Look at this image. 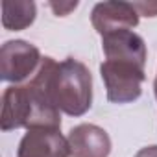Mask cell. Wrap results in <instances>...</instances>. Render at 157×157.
<instances>
[{
    "label": "cell",
    "instance_id": "obj_1",
    "mask_svg": "<svg viewBox=\"0 0 157 157\" xmlns=\"http://www.w3.org/2000/svg\"><path fill=\"white\" fill-rule=\"evenodd\" d=\"M102 50L105 59L100 65V74L107 100L113 104L135 102L140 96L146 80L144 39L131 30L113 32L102 35Z\"/></svg>",
    "mask_w": 157,
    "mask_h": 157
},
{
    "label": "cell",
    "instance_id": "obj_2",
    "mask_svg": "<svg viewBox=\"0 0 157 157\" xmlns=\"http://www.w3.org/2000/svg\"><path fill=\"white\" fill-rule=\"evenodd\" d=\"M0 124H2V131H11L19 128H61L59 109L52 102L46 87L44 57L32 80L21 85H11L4 91Z\"/></svg>",
    "mask_w": 157,
    "mask_h": 157
},
{
    "label": "cell",
    "instance_id": "obj_3",
    "mask_svg": "<svg viewBox=\"0 0 157 157\" xmlns=\"http://www.w3.org/2000/svg\"><path fill=\"white\" fill-rule=\"evenodd\" d=\"M46 63V87L52 102L68 117H82L93 104V76L89 68L74 57L57 63L44 57Z\"/></svg>",
    "mask_w": 157,
    "mask_h": 157
},
{
    "label": "cell",
    "instance_id": "obj_4",
    "mask_svg": "<svg viewBox=\"0 0 157 157\" xmlns=\"http://www.w3.org/2000/svg\"><path fill=\"white\" fill-rule=\"evenodd\" d=\"M41 52L26 41H8L0 48V78L21 85L35 76L41 67Z\"/></svg>",
    "mask_w": 157,
    "mask_h": 157
},
{
    "label": "cell",
    "instance_id": "obj_5",
    "mask_svg": "<svg viewBox=\"0 0 157 157\" xmlns=\"http://www.w3.org/2000/svg\"><path fill=\"white\" fill-rule=\"evenodd\" d=\"M17 157H70V146L59 129H28L19 142Z\"/></svg>",
    "mask_w": 157,
    "mask_h": 157
},
{
    "label": "cell",
    "instance_id": "obj_6",
    "mask_svg": "<svg viewBox=\"0 0 157 157\" xmlns=\"http://www.w3.org/2000/svg\"><path fill=\"white\" fill-rule=\"evenodd\" d=\"M91 22L100 35L131 30L139 24V13L131 2H100L93 8Z\"/></svg>",
    "mask_w": 157,
    "mask_h": 157
},
{
    "label": "cell",
    "instance_id": "obj_7",
    "mask_svg": "<svg viewBox=\"0 0 157 157\" xmlns=\"http://www.w3.org/2000/svg\"><path fill=\"white\" fill-rule=\"evenodd\" d=\"M70 157H109L111 139L105 129L94 124H80L70 129Z\"/></svg>",
    "mask_w": 157,
    "mask_h": 157
},
{
    "label": "cell",
    "instance_id": "obj_8",
    "mask_svg": "<svg viewBox=\"0 0 157 157\" xmlns=\"http://www.w3.org/2000/svg\"><path fill=\"white\" fill-rule=\"evenodd\" d=\"M35 21L33 2H4L2 4V24L6 30L19 32L28 28Z\"/></svg>",
    "mask_w": 157,
    "mask_h": 157
},
{
    "label": "cell",
    "instance_id": "obj_9",
    "mask_svg": "<svg viewBox=\"0 0 157 157\" xmlns=\"http://www.w3.org/2000/svg\"><path fill=\"white\" fill-rule=\"evenodd\" d=\"M139 15L144 17H157V2H131Z\"/></svg>",
    "mask_w": 157,
    "mask_h": 157
},
{
    "label": "cell",
    "instance_id": "obj_10",
    "mask_svg": "<svg viewBox=\"0 0 157 157\" xmlns=\"http://www.w3.org/2000/svg\"><path fill=\"white\" fill-rule=\"evenodd\" d=\"M76 6H78V2H70V4H50V8L54 10L56 15H67L68 11L76 10Z\"/></svg>",
    "mask_w": 157,
    "mask_h": 157
},
{
    "label": "cell",
    "instance_id": "obj_11",
    "mask_svg": "<svg viewBox=\"0 0 157 157\" xmlns=\"http://www.w3.org/2000/svg\"><path fill=\"white\" fill-rule=\"evenodd\" d=\"M135 157H157V144L153 146H146V148H140Z\"/></svg>",
    "mask_w": 157,
    "mask_h": 157
},
{
    "label": "cell",
    "instance_id": "obj_12",
    "mask_svg": "<svg viewBox=\"0 0 157 157\" xmlns=\"http://www.w3.org/2000/svg\"><path fill=\"white\" fill-rule=\"evenodd\" d=\"M153 89H155V98H157V76H155V83H153Z\"/></svg>",
    "mask_w": 157,
    "mask_h": 157
}]
</instances>
